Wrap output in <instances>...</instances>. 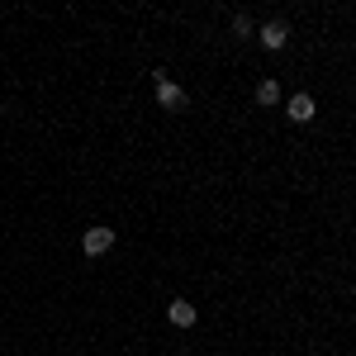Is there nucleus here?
<instances>
[{
  "label": "nucleus",
  "mask_w": 356,
  "mask_h": 356,
  "mask_svg": "<svg viewBox=\"0 0 356 356\" xmlns=\"http://www.w3.org/2000/svg\"><path fill=\"white\" fill-rule=\"evenodd\" d=\"M152 86H157V105H162V110H181V105H186V90L171 81L166 72H152Z\"/></svg>",
  "instance_id": "1"
},
{
  "label": "nucleus",
  "mask_w": 356,
  "mask_h": 356,
  "mask_svg": "<svg viewBox=\"0 0 356 356\" xmlns=\"http://www.w3.org/2000/svg\"><path fill=\"white\" fill-rule=\"evenodd\" d=\"M257 38H261V48H266V53H280V48L290 43V29L280 24V19H271V24H261V33H257Z\"/></svg>",
  "instance_id": "2"
},
{
  "label": "nucleus",
  "mask_w": 356,
  "mask_h": 356,
  "mask_svg": "<svg viewBox=\"0 0 356 356\" xmlns=\"http://www.w3.org/2000/svg\"><path fill=\"white\" fill-rule=\"evenodd\" d=\"M81 247H86V257H100V252H110V247H114V228H86Z\"/></svg>",
  "instance_id": "3"
},
{
  "label": "nucleus",
  "mask_w": 356,
  "mask_h": 356,
  "mask_svg": "<svg viewBox=\"0 0 356 356\" xmlns=\"http://www.w3.org/2000/svg\"><path fill=\"white\" fill-rule=\"evenodd\" d=\"M285 114H290V124H309L318 114V105H314V95H290L285 100Z\"/></svg>",
  "instance_id": "4"
},
{
  "label": "nucleus",
  "mask_w": 356,
  "mask_h": 356,
  "mask_svg": "<svg viewBox=\"0 0 356 356\" xmlns=\"http://www.w3.org/2000/svg\"><path fill=\"white\" fill-rule=\"evenodd\" d=\"M166 318L176 323V328H195V318H200V309L191 300H171L166 304Z\"/></svg>",
  "instance_id": "5"
},
{
  "label": "nucleus",
  "mask_w": 356,
  "mask_h": 356,
  "mask_svg": "<svg viewBox=\"0 0 356 356\" xmlns=\"http://www.w3.org/2000/svg\"><path fill=\"white\" fill-rule=\"evenodd\" d=\"M257 105H266V110L280 105V86H275L271 76H266V81H257Z\"/></svg>",
  "instance_id": "6"
},
{
  "label": "nucleus",
  "mask_w": 356,
  "mask_h": 356,
  "mask_svg": "<svg viewBox=\"0 0 356 356\" xmlns=\"http://www.w3.org/2000/svg\"><path fill=\"white\" fill-rule=\"evenodd\" d=\"M233 33H238V38H247V33H252V19H247V15H238V19H233Z\"/></svg>",
  "instance_id": "7"
}]
</instances>
